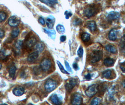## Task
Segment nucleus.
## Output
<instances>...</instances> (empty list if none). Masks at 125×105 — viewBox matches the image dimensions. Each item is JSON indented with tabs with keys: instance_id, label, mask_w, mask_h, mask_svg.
Wrapping results in <instances>:
<instances>
[{
	"instance_id": "41",
	"label": "nucleus",
	"mask_w": 125,
	"mask_h": 105,
	"mask_svg": "<svg viewBox=\"0 0 125 105\" xmlns=\"http://www.w3.org/2000/svg\"><path fill=\"white\" fill-rule=\"evenodd\" d=\"M1 67H2V65H1V64L0 63V70L1 69Z\"/></svg>"
},
{
	"instance_id": "15",
	"label": "nucleus",
	"mask_w": 125,
	"mask_h": 105,
	"mask_svg": "<svg viewBox=\"0 0 125 105\" xmlns=\"http://www.w3.org/2000/svg\"><path fill=\"white\" fill-rule=\"evenodd\" d=\"M44 31L45 33L47 34L48 36L52 39H55L56 38V32L54 30H50L46 28L44 29Z\"/></svg>"
},
{
	"instance_id": "42",
	"label": "nucleus",
	"mask_w": 125,
	"mask_h": 105,
	"mask_svg": "<svg viewBox=\"0 0 125 105\" xmlns=\"http://www.w3.org/2000/svg\"></svg>"
},
{
	"instance_id": "21",
	"label": "nucleus",
	"mask_w": 125,
	"mask_h": 105,
	"mask_svg": "<svg viewBox=\"0 0 125 105\" xmlns=\"http://www.w3.org/2000/svg\"><path fill=\"white\" fill-rule=\"evenodd\" d=\"M45 45L43 43H39L36 45L35 49L39 53H41L45 49Z\"/></svg>"
},
{
	"instance_id": "1",
	"label": "nucleus",
	"mask_w": 125,
	"mask_h": 105,
	"mask_svg": "<svg viewBox=\"0 0 125 105\" xmlns=\"http://www.w3.org/2000/svg\"><path fill=\"white\" fill-rule=\"evenodd\" d=\"M98 11L99 7L93 4L85 8L83 11V13L87 17L91 18L96 15Z\"/></svg>"
},
{
	"instance_id": "28",
	"label": "nucleus",
	"mask_w": 125,
	"mask_h": 105,
	"mask_svg": "<svg viewBox=\"0 0 125 105\" xmlns=\"http://www.w3.org/2000/svg\"><path fill=\"white\" fill-rule=\"evenodd\" d=\"M7 17L6 13L3 11L0 12V22H2L5 20Z\"/></svg>"
},
{
	"instance_id": "16",
	"label": "nucleus",
	"mask_w": 125,
	"mask_h": 105,
	"mask_svg": "<svg viewBox=\"0 0 125 105\" xmlns=\"http://www.w3.org/2000/svg\"><path fill=\"white\" fill-rule=\"evenodd\" d=\"M105 48L106 50L108 52L113 53V54H116L117 53V50L115 46H114L112 44H107L105 46Z\"/></svg>"
},
{
	"instance_id": "40",
	"label": "nucleus",
	"mask_w": 125,
	"mask_h": 105,
	"mask_svg": "<svg viewBox=\"0 0 125 105\" xmlns=\"http://www.w3.org/2000/svg\"><path fill=\"white\" fill-rule=\"evenodd\" d=\"M66 40V37L65 36H62L60 38V40L61 42H63Z\"/></svg>"
},
{
	"instance_id": "24",
	"label": "nucleus",
	"mask_w": 125,
	"mask_h": 105,
	"mask_svg": "<svg viewBox=\"0 0 125 105\" xmlns=\"http://www.w3.org/2000/svg\"><path fill=\"white\" fill-rule=\"evenodd\" d=\"M56 30L60 34H62L65 32V29L62 25L58 24L56 26Z\"/></svg>"
},
{
	"instance_id": "26",
	"label": "nucleus",
	"mask_w": 125,
	"mask_h": 105,
	"mask_svg": "<svg viewBox=\"0 0 125 105\" xmlns=\"http://www.w3.org/2000/svg\"><path fill=\"white\" fill-rule=\"evenodd\" d=\"M101 99L100 98L95 97L91 100V105H99L101 103Z\"/></svg>"
},
{
	"instance_id": "9",
	"label": "nucleus",
	"mask_w": 125,
	"mask_h": 105,
	"mask_svg": "<svg viewBox=\"0 0 125 105\" xmlns=\"http://www.w3.org/2000/svg\"><path fill=\"white\" fill-rule=\"evenodd\" d=\"M120 17V13L118 12L112 11L110 12L107 16V19L110 21L117 20Z\"/></svg>"
},
{
	"instance_id": "39",
	"label": "nucleus",
	"mask_w": 125,
	"mask_h": 105,
	"mask_svg": "<svg viewBox=\"0 0 125 105\" xmlns=\"http://www.w3.org/2000/svg\"><path fill=\"white\" fill-rule=\"evenodd\" d=\"M85 77L87 80H90L91 79V75L90 73H88L85 75Z\"/></svg>"
},
{
	"instance_id": "11",
	"label": "nucleus",
	"mask_w": 125,
	"mask_h": 105,
	"mask_svg": "<svg viewBox=\"0 0 125 105\" xmlns=\"http://www.w3.org/2000/svg\"><path fill=\"white\" fill-rule=\"evenodd\" d=\"M55 22V19L54 17L52 16H50L47 17L46 20V25L48 29H51L53 27Z\"/></svg>"
},
{
	"instance_id": "17",
	"label": "nucleus",
	"mask_w": 125,
	"mask_h": 105,
	"mask_svg": "<svg viewBox=\"0 0 125 105\" xmlns=\"http://www.w3.org/2000/svg\"><path fill=\"white\" fill-rule=\"evenodd\" d=\"M108 38L111 41H115L117 39L116 30L115 29H112L109 33Z\"/></svg>"
},
{
	"instance_id": "38",
	"label": "nucleus",
	"mask_w": 125,
	"mask_h": 105,
	"mask_svg": "<svg viewBox=\"0 0 125 105\" xmlns=\"http://www.w3.org/2000/svg\"><path fill=\"white\" fill-rule=\"evenodd\" d=\"M120 69H121V70H122V71L123 72H125V65H124V63H122L120 65Z\"/></svg>"
},
{
	"instance_id": "29",
	"label": "nucleus",
	"mask_w": 125,
	"mask_h": 105,
	"mask_svg": "<svg viewBox=\"0 0 125 105\" xmlns=\"http://www.w3.org/2000/svg\"><path fill=\"white\" fill-rule=\"evenodd\" d=\"M19 29H14L11 32V36L13 38H16L18 36L19 34Z\"/></svg>"
},
{
	"instance_id": "8",
	"label": "nucleus",
	"mask_w": 125,
	"mask_h": 105,
	"mask_svg": "<svg viewBox=\"0 0 125 105\" xmlns=\"http://www.w3.org/2000/svg\"><path fill=\"white\" fill-rule=\"evenodd\" d=\"M62 97L56 94L52 95L50 99L52 103L55 105H61L62 104Z\"/></svg>"
},
{
	"instance_id": "19",
	"label": "nucleus",
	"mask_w": 125,
	"mask_h": 105,
	"mask_svg": "<svg viewBox=\"0 0 125 105\" xmlns=\"http://www.w3.org/2000/svg\"><path fill=\"white\" fill-rule=\"evenodd\" d=\"M37 43V40L34 37H32L30 39H29L27 40V41H26V45L29 47H33L34 45H35Z\"/></svg>"
},
{
	"instance_id": "5",
	"label": "nucleus",
	"mask_w": 125,
	"mask_h": 105,
	"mask_svg": "<svg viewBox=\"0 0 125 105\" xmlns=\"http://www.w3.org/2000/svg\"><path fill=\"white\" fill-rule=\"evenodd\" d=\"M77 79L74 78H71L68 79V81L67 82L65 85V87L67 91L69 93L71 92L74 86L77 85Z\"/></svg>"
},
{
	"instance_id": "20",
	"label": "nucleus",
	"mask_w": 125,
	"mask_h": 105,
	"mask_svg": "<svg viewBox=\"0 0 125 105\" xmlns=\"http://www.w3.org/2000/svg\"><path fill=\"white\" fill-rule=\"evenodd\" d=\"M114 60L111 58H106L104 61V66L106 67H113L114 65Z\"/></svg>"
},
{
	"instance_id": "6",
	"label": "nucleus",
	"mask_w": 125,
	"mask_h": 105,
	"mask_svg": "<svg viewBox=\"0 0 125 105\" xmlns=\"http://www.w3.org/2000/svg\"><path fill=\"white\" fill-rule=\"evenodd\" d=\"M52 63L49 59L45 58L41 61L40 63V67L42 70L47 71L51 67Z\"/></svg>"
},
{
	"instance_id": "22",
	"label": "nucleus",
	"mask_w": 125,
	"mask_h": 105,
	"mask_svg": "<svg viewBox=\"0 0 125 105\" xmlns=\"http://www.w3.org/2000/svg\"><path fill=\"white\" fill-rule=\"evenodd\" d=\"M17 68L15 66H12V67H10V69H9V75L10 77L11 78H14L15 77V73H16V71Z\"/></svg>"
},
{
	"instance_id": "34",
	"label": "nucleus",
	"mask_w": 125,
	"mask_h": 105,
	"mask_svg": "<svg viewBox=\"0 0 125 105\" xmlns=\"http://www.w3.org/2000/svg\"><path fill=\"white\" fill-rule=\"evenodd\" d=\"M64 14H65V17L67 19H68L70 17H71L72 16V14L71 12H68V11H65Z\"/></svg>"
},
{
	"instance_id": "36",
	"label": "nucleus",
	"mask_w": 125,
	"mask_h": 105,
	"mask_svg": "<svg viewBox=\"0 0 125 105\" xmlns=\"http://www.w3.org/2000/svg\"><path fill=\"white\" fill-rule=\"evenodd\" d=\"M73 67L75 71H77V70H79V67H78V66L76 63H74V64H73Z\"/></svg>"
},
{
	"instance_id": "27",
	"label": "nucleus",
	"mask_w": 125,
	"mask_h": 105,
	"mask_svg": "<svg viewBox=\"0 0 125 105\" xmlns=\"http://www.w3.org/2000/svg\"><path fill=\"white\" fill-rule=\"evenodd\" d=\"M57 65L58 66V67H59V69L60 70V71H61L64 74H69V73L66 70H65V69H64V68L63 67L62 64L61 63V62L59 61H57Z\"/></svg>"
},
{
	"instance_id": "3",
	"label": "nucleus",
	"mask_w": 125,
	"mask_h": 105,
	"mask_svg": "<svg viewBox=\"0 0 125 105\" xmlns=\"http://www.w3.org/2000/svg\"><path fill=\"white\" fill-rule=\"evenodd\" d=\"M57 86V82L53 79H49L46 81L44 87L46 91L50 93L56 88Z\"/></svg>"
},
{
	"instance_id": "7",
	"label": "nucleus",
	"mask_w": 125,
	"mask_h": 105,
	"mask_svg": "<svg viewBox=\"0 0 125 105\" xmlns=\"http://www.w3.org/2000/svg\"><path fill=\"white\" fill-rule=\"evenodd\" d=\"M83 98L81 94H75L73 95L72 100H71V104L74 105H81L82 103Z\"/></svg>"
},
{
	"instance_id": "33",
	"label": "nucleus",
	"mask_w": 125,
	"mask_h": 105,
	"mask_svg": "<svg viewBox=\"0 0 125 105\" xmlns=\"http://www.w3.org/2000/svg\"><path fill=\"white\" fill-rule=\"evenodd\" d=\"M65 66L66 67V69L67 70V71L68 72H72V69L70 67V66H69V63L67 61H65Z\"/></svg>"
},
{
	"instance_id": "23",
	"label": "nucleus",
	"mask_w": 125,
	"mask_h": 105,
	"mask_svg": "<svg viewBox=\"0 0 125 105\" xmlns=\"http://www.w3.org/2000/svg\"><path fill=\"white\" fill-rule=\"evenodd\" d=\"M81 39L83 42H88L90 40V35L88 33H84L82 35Z\"/></svg>"
},
{
	"instance_id": "35",
	"label": "nucleus",
	"mask_w": 125,
	"mask_h": 105,
	"mask_svg": "<svg viewBox=\"0 0 125 105\" xmlns=\"http://www.w3.org/2000/svg\"><path fill=\"white\" fill-rule=\"evenodd\" d=\"M39 22H40V23L42 25H44L45 24V20L42 17H40L39 18Z\"/></svg>"
},
{
	"instance_id": "30",
	"label": "nucleus",
	"mask_w": 125,
	"mask_h": 105,
	"mask_svg": "<svg viewBox=\"0 0 125 105\" xmlns=\"http://www.w3.org/2000/svg\"><path fill=\"white\" fill-rule=\"evenodd\" d=\"M22 45H23V42L21 40H19L16 44V47L17 50H20L22 48Z\"/></svg>"
},
{
	"instance_id": "31",
	"label": "nucleus",
	"mask_w": 125,
	"mask_h": 105,
	"mask_svg": "<svg viewBox=\"0 0 125 105\" xmlns=\"http://www.w3.org/2000/svg\"><path fill=\"white\" fill-rule=\"evenodd\" d=\"M77 54L80 57H82L83 55V49L82 46H80L77 51Z\"/></svg>"
},
{
	"instance_id": "10",
	"label": "nucleus",
	"mask_w": 125,
	"mask_h": 105,
	"mask_svg": "<svg viewBox=\"0 0 125 105\" xmlns=\"http://www.w3.org/2000/svg\"><path fill=\"white\" fill-rule=\"evenodd\" d=\"M9 24L13 27H15L17 26L20 23V20L17 18V17L15 16H12L10 18L9 21Z\"/></svg>"
},
{
	"instance_id": "37",
	"label": "nucleus",
	"mask_w": 125,
	"mask_h": 105,
	"mask_svg": "<svg viewBox=\"0 0 125 105\" xmlns=\"http://www.w3.org/2000/svg\"><path fill=\"white\" fill-rule=\"evenodd\" d=\"M4 36V31L1 29H0V38H2Z\"/></svg>"
},
{
	"instance_id": "32",
	"label": "nucleus",
	"mask_w": 125,
	"mask_h": 105,
	"mask_svg": "<svg viewBox=\"0 0 125 105\" xmlns=\"http://www.w3.org/2000/svg\"><path fill=\"white\" fill-rule=\"evenodd\" d=\"M74 25L75 26H78V25H80L82 23V20L79 19V18H76L74 21L73 22Z\"/></svg>"
},
{
	"instance_id": "18",
	"label": "nucleus",
	"mask_w": 125,
	"mask_h": 105,
	"mask_svg": "<svg viewBox=\"0 0 125 105\" xmlns=\"http://www.w3.org/2000/svg\"><path fill=\"white\" fill-rule=\"evenodd\" d=\"M87 27L92 32L95 31L97 29V25L96 22H95L94 21H91L88 22Z\"/></svg>"
},
{
	"instance_id": "14",
	"label": "nucleus",
	"mask_w": 125,
	"mask_h": 105,
	"mask_svg": "<svg viewBox=\"0 0 125 105\" xmlns=\"http://www.w3.org/2000/svg\"><path fill=\"white\" fill-rule=\"evenodd\" d=\"M41 2L45 3L46 5L52 8L54 7V5L58 3L57 0H39Z\"/></svg>"
},
{
	"instance_id": "12",
	"label": "nucleus",
	"mask_w": 125,
	"mask_h": 105,
	"mask_svg": "<svg viewBox=\"0 0 125 105\" xmlns=\"http://www.w3.org/2000/svg\"><path fill=\"white\" fill-rule=\"evenodd\" d=\"M13 93L17 96H21L24 93V89L22 86H17L13 89Z\"/></svg>"
},
{
	"instance_id": "25",
	"label": "nucleus",
	"mask_w": 125,
	"mask_h": 105,
	"mask_svg": "<svg viewBox=\"0 0 125 105\" xmlns=\"http://www.w3.org/2000/svg\"><path fill=\"white\" fill-rule=\"evenodd\" d=\"M112 75V71L110 70H107L104 71L102 73L103 77L105 78L108 79L111 77Z\"/></svg>"
},
{
	"instance_id": "2",
	"label": "nucleus",
	"mask_w": 125,
	"mask_h": 105,
	"mask_svg": "<svg viewBox=\"0 0 125 105\" xmlns=\"http://www.w3.org/2000/svg\"><path fill=\"white\" fill-rule=\"evenodd\" d=\"M103 51L101 50H95L91 53L90 60L92 63H97L103 58Z\"/></svg>"
},
{
	"instance_id": "13",
	"label": "nucleus",
	"mask_w": 125,
	"mask_h": 105,
	"mask_svg": "<svg viewBox=\"0 0 125 105\" xmlns=\"http://www.w3.org/2000/svg\"><path fill=\"white\" fill-rule=\"evenodd\" d=\"M39 57V52L37 51L30 54L27 57V61L29 62H33Z\"/></svg>"
},
{
	"instance_id": "4",
	"label": "nucleus",
	"mask_w": 125,
	"mask_h": 105,
	"mask_svg": "<svg viewBox=\"0 0 125 105\" xmlns=\"http://www.w3.org/2000/svg\"><path fill=\"white\" fill-rule=\"evenodd\" d=\"M98 90V85L97 84H93L90 86L85 92L87 96L92 97L97 94Z\"/></svg>"
}]
</instances>
